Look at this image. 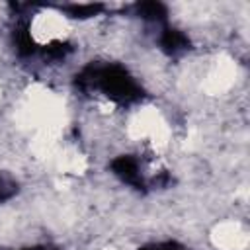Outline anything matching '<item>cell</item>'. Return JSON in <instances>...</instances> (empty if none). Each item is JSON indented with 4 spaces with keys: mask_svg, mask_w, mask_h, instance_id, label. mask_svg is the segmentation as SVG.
I'll return each instance as SVG.
<instances>
[{
    "mask_svg": "<svg viewBox=\"0 0 250 250\" xmlns=\"http://www.w3.org/2000/svg\"><path fill=\"white\" fill-rule=\"evenodd\" d=\"M76 86L84 92L102 90L109 100L117 104H133L143 98V88L119 64L92 62L80 74H76Z\"/></svg>",
    "mask_w": 250,
    "mask_h": 250,
    "instance_id": "1",
    "label": "cell"
},
{
    "mask_svg": "<svg viewBox=\"0 0 250 250\" xmlns=\"http://www.w3.org/2000/svg\"><path fill=\"white\" fill-rule=\"evenodd\" d=\"M111 170H113V174H115L121 182L133 186L135 189H145V182H143V178H141L139 164H137V160H135L133 156H129V154L117 156V158L111 162Z\"/></svg>",
    "mask_w": 250,
    "mask_h": 250,
    "instance_id": "2",
    "label": "cell"
},
{
    "mask_svg": "<svg viewBox=\"0 0 250 250\" xmlns=\"http://www.w3.org/2000/svg\"><path fill=\"white\" fill-rule=\"evenodd\" d=\"M160 47L166 55H178L186 49H189V39L178 31V29H172V27H166L160 35Z\"/></svg>",
    "mask_w": 250,
    "mask_h": 250,
    "instance_id": "3",
    "label": "cell"
},
{
    "mask_svg": "<svg viewBox=\"0 0 250 250\" xmlns=\"http://www.w3.org/2000/svg\"><path fill=\"white\" fill-rule=\"evenodd\" d=\"M14 45H16V51L21 57H29L37 51V45L31 39V33H29V27H27L25 21H21L14 27Z\"/></svg>",
    "mask_w": 250,
    "mask_h": 250,
    "instance_id": "4",
    "label": "cell"
},
{
    "mask_svg": "<svg viewBox=\"0 0 250 250\" xmlns=\"http://www.w3.org/2000/svg\"><path fill=\"white\" fill-rule=\"evenodd\" d=\"M135 12H137V16H141L145 20H152V21H164L168 16L166 6L156 0H145V2L135 4Z\"/></svg>",
    "mask_w": 250,
    "mask_h": 250,
    "instance_id": "5",
    "label": "cell"
},
{
    "mask_svg": "<svg viewBox=\"0 0 250 250\" xmlns=\"http://www.w3.org/2000/svg\"><path fill=\"white\" fill-rule=\"evenodd\" d=\"M102 10H104V4H72V6H66L64 8V12L70 18H78V20L92 18V16L100 14Z\"/></svg>",
    "mask_w": 250,
    "mask_h": 250,
    "instance_id": "6",
    "label": "cell"
},
{
    "mask_svg": "<svg viewBox=\"0 0 250 250\" xmlns=\"http://www.w3.org/2000/svg\"><path fill=\"white\" fill-rule=\"evenodd\" d=\"M72 51V47L68 43H62V41H53L49 45L43 47V55L49 59V61H61L64 59L68 53Z\"/></svg>",
    "mask_w": 250,
    "mask_h": 250,
    "instance_id": "7",
    "label": "cell"
},
{
    "mask_svg": "<svg viewBox=\"0 0 250 250\" xmlns=\"http://www.w3.org/2000/svg\"><path fill=\"white\" fill-rule=\"evenodd\" d=\"M16 191H18V184L8 180V178H4V176H0V203L10 199Z\"/></svg>",
    "mask_w": 250,
    "mask_h": 250,
    "instance_id": "8",
    "label": "cell"
},
{
    "mask_svg": "<svg viewBox=\"0 0 250 250\" xmlns=\"http://www.w3.org/2000/svg\"><path fill=\"white\" fill-rule=\"evenodd\" d=\"M23 250H59V248H53V246H31V248H23Z\"/></svg>",
    "mask_w": 250,
    "mask_h": 250,
    "instance_id": "9",
    "label": "cell"
},
{
    "mask_svg": "<svg viewBox=\"0 0 250 250\" xmlns=\"http://www.w3.org/2000/svg\"><path fill=\"white\" fill-rule=\"evenodd\" d=\"M141 250H158V246H146V248H141Z\"/></svg>",
    "mask_w": 250,
    "mask_h": 250,
    "instance_id": "10",
    "label": "cell"
}]
</instances>
